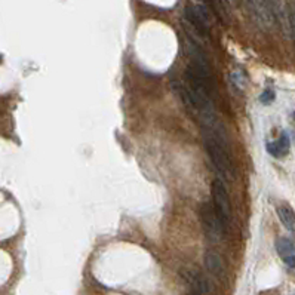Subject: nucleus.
Returning a JSON list of instances; mask_svg holds the SVG:
<instances>
[{
  "label": "nucleus",
  "mask_w": 295,
  "mask_h": 295,
  "mask_svg": "<svg viewBox=\"0 0 295 295\" xmlns=\"http://www.w3.org/2000/svg\"><path fill=\"white\" fill-rule=\"evenodd\" d=\"M275 22H278L285 34L292 37V14L291 6L285 0H268Z\"/></svg>",
  "instance_id": "20e7f679"
},
{
  "label": "nucleus",
  "mask_w": 295,
  "mask_h": 295,
  "mask_svg": "<svg viewBox=\"0 0 295 295\" xmlns=\"http://www.w3.org/2000/svg\"><path fill=\"white\" fill-rule=\"evenodd\" d=\"M212 205L217 209L219 218L223 219L224 226L230 223L232 219V202H230V196L227 193L226 186L223 181L215 180L212 183Z\"/></svg>",
  "instance_id": "7ed1b4c3"
},
{
  "label": "nucleus",
  "mask_w": 295,
  "mask_h": 295,
  "mask_svg": "<svg viewBox=\"0 0 295 295\" xmlns=\"http://www.w3.org/2000/svg\"><path fill=\"white\" fill-rule=\"evenodd\" d=\"M276 251L288 267L295 268V243L291 239L279 237L276 240Z\"/></svg>",
  "instance_id": "423d86ee"
},
{
  "label": "nucleus",
  "mask_w": 295,
  "mask_h": 295,
  "mask_svg": "<svg viewBox=\"0 0 295 295\" xmlns=\"http://www.w3.org/2000/svg\"><path fill=\"white\" fill-rule=\"evenodd\" d=\"M205 265L208 268V272L215 276L217 279H224L226 276V265H224V261L221 258V255L212 249L206 251L205 254Z\"/></svg>",
  "instance_id": "39448f33"
},
{
  "label": "nucleus",
  "mask_w": 295,
  "mask_h": 295,
  "mask_svg": "<svg viewBox=\"0 0 295 295\" xmlns=\"http://www.w3.org/2000/svg\"><path fill=\"white\" fill-rule=\"evenodd\" d=\"M201 221H202V229L211 242H219L223 239L224 223L223 219L219 218L212 203H203L201 206Z\"/></svg>",
  "instance_id": "f257e3e1"
},
{
  "label": "nucleus",
  "mask_w": 295,
  "mask_h": 295,
  "mask_svg": "<svg viewBox=\"0 0 295 295\" xmlns=\"http://www.w3.org/2000/svg\"><path fill=\"white\" fill-rule=\"evenodd\" d=\"M291 14H292V37L295 40V0L291 5Z\"/></svg>",
  "instance_id": "ddd939ff"
},
{
  "label": "nucleus",
  "mask_w": 295,
  "mask_h": 295,
  "mask_svg": "<svg viewBox=\"0 0 295 295\" xmlns=\"http://www.w3.org/2000/svg\"><path fill=\"white\" fill-rule=\"evenodd\" d=\"M278 217L280 219V223L283 224V227H286L289 232H294L295 229V212L294 209L288 205V203H282L278 206Z\"/></svg>",
  "instance_id": "1a4fd4ad"
},
{
  "label": "nucleus",
  "mask_w": 295,
  "mask_h": 295,
  "mask_svg": "<svg viewBox=\"0 0 295 295\" xmlns=\"http://www.w3.org/2000/svg\"><path fill=\"white\" fill-rule=\"evenodd\" d=\"M272 101H275V92L270 91V89L264 91L263 95H261V103L263 104H270Z\"/></svg>",
  "instance_id": "f8f14e48"
},
{
  "label": "nucleus",
  "mask_w": 295,
  "mask_h": 295,
  "mask_svg": "<svg viewBox=\"0 0 295 295\" xmlns=\"http://www.w3.org/2000/svg\"><path fill=\"white\" fill-rule=\"evenodd\" d=\"M187 279H188L190 285L193 286V289L198 291V292H201V294H209L211 289H212L209 280H208L206 278H203V276H202L201 273H198V272H190V273L187 275Z\"/></svg>",
  "instance_id": "9d476101"
},
{
  "label": "nucleus",
  "mask_w": 295,
  "mask_h": 295,
  "mask_svg": "<svg viewBox=\"0 0 295 295\" xmlns=\"http://www.w3.org/2000/svg\"><path fill=\"white\" fill-rule=\"evenodd\" d=\"M196 5H201L205 9H208L217 19L224 21L226 18V9H224V3L223 0H196Z\"/></svg>",
  "instance_id": "6e6552de"
},
{
  "label": "nucleus",
  "mask_w": 295,
  "mask_h": 295,
  "mask_svg": "<svg viewBox=\"0 0 295 295\" xmlns=\"http://www.w3.org/2000/svg\"><path fill=\"white\" fill-rule=\"evenodd\" d=\"M245 8L252 16V19L264 30H272L275 26V18L272 14L268 0H242Z\"/></svg>",
  "instance_id": "f03ea898"
},
{
  "label": "nucleus",
  "mask_w": 295,
  "mask_h": 295,
  "mask_svg": "<svg viewBox=\"0 0 295 295\" xmlns=\"http://www.w3.org/2000/svg\"><path fill=\"white\" fill-rule=\"evenodd\" d=\"M226 3H229L230 6H236L239 3V0H226Z\"/></svg>",
  "instance_id": "4468645a"
},
{
  "label": "nucleus",
  "mask_w": 295,
  "mask_h": 295,
  "mask_svg": "<svg viewBox=\"0 0 295 295\" xmlns=\"http://www.w3.org/2000/svg\"><path fill=\"white\" fill-rule=\"evenodd\" d=\"M289 137L286 134H282L276 141L267 144V152L275 157H283L289 152Z\"/></svg>",
  "instance_id": "0eeeda50"
},
{
  "label": "nucleus",
  "mask_w": 295,
  "mask_h": 295,
  "mask_svg": "<svg viewBox=\"0 0 295 295\" xmlns=\"http://www.w3.org/2000/svg\"><path fill=\"white\" fill-rule=\"evenodd\" d=\"M188 295H196V294H188Z\"/></svg>",
  "instance_id": "2eb2a0df"
},
{
  "label": "nucleus",
  "mask_w": 295,
  "mask_h": 295,
  "mask_svg": "<svg viewBox=\"0 0 295 295\" xmlns=\"http://www.w3.org/2000/svg\"><path fill=\"white\" fill-rule=\"evenodd\" d=\"M232 82L237 89H243L245 83H247V76H245V73L242 70H234L232 73Z\"/></svg>",
  "instance_id": "9b49d317"
}]
</instances>
